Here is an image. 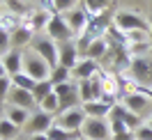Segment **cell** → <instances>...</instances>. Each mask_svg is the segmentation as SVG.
<instances>
[{
    "instance_id": "6da1fadb",
    "label": "cell",
    "mask_w": 152,
    "mask_h": 140,
    "mask_svg": "<svg viewBox=\"0 0 152 140\" xmlns=\"http://www.w3.org/2000/svg\"><path fill=\"white\" fill-rule=\"evenodd\" d=\"M23 71H26L30 78H35L37 83H42V81H51L53 67L48 65L44 57H39L35 51L26 48V55H23Z\"/></svg>"
},
{
    "instance_id": "7a4b0ae2",
    "label": "cell",
    "mask_w": 152,
    "mask_h": 140,
    "mask_svg": "<svg viewBox=\"0 0 152 140\" xmlns=\"http://www.w3.org/2000/svg\"><path fill=\"white\" fill-rule=\"evenodd\" d=\"M30 51H35L39 57H44V60H46V62L53 67V69L60 65V60H58V41H53V39L48 37L46 32L35 35L32 44H30Z\"/></svg>"
},
{
    "instance_id": "3957f363",
    "label": "cell",
    "mask_w": 152,
    "mask_h": 140,
    "mask_svg": "<svg viewBox=\"0 0 152 140\" xmlns=\"http://www.w3.org/2000/svg\"><path fill=\"white\" fill-rule=\"evenodd\" d=\"M113 25L118 30H122V32H134V30H148V32H150V21L143 19L138 12L120 9L113 16Z\"/></svg>"
},
{
    "instance_id": "277c9868",
    "label": "cell",
    "mask_w": 152,
    "mask_h": 140,
    "mask_svg": "<svg viewBox=\"0 0 152 140\" xmlns=\"http://www.w3.org/2000/svg\"><path fill=\"white\" fill-rule=\"evenodd\" d=\"M102 90H104V101L115 106V103L122 101V83H120V76L115 74L113 69L104 71L102 69Z\"/></svg>"
},
{
    "instance_id": "5b68a950",
    "label": "cell",
    "mask_w": 152,
    "mask_h": 140,
    "mask_svg": "<svg viewBox=\"0 0 152 140\" xmlns=\"http://www.w3.org/2000/svg\"><path fill=\"white\" fill-rule=\"evenodd\" d=\"M78 99L81 103L90 101H102L104 99V90H102V71L88 81H78Z\"/></svg>"
},
{
    "instance_id": "8992f818",
    "label": "cell",
    "mask_w": 152,
    "mask_h": 140,
    "mask_svg": "<svg viewBox=\"0 0 152 140\" xmlns=\"http://www.w3.org/2000/svg\"><path fill=\"white\" fill-rule=\"evenodd\" d=\"M81 136H83V140H111L113 138L108 120H92V117L86 120L83 129H81Z\"/></svg>"
},
{
    "instance_id": "52a82bcc",
    "label": "cell",
    "mask_w": 152,
    "mask_h": 140,
    "mask_svg": "<svg viewBox=\"0 0 152 140\" xmlns=\"http://www.w3.org/2000/svg\"><path fill=\"white\" fill-rule=\"evenodd\" d=\"M51 16L53 14H48V12L44 9H30L26 16H21V28L30 30L32 35H42V32H46V25L48 21H51Z\"/></svg>"
},
{
    "instance_id": "ba28073f",
    "label": "cell",
    "mask_w": 152,
    "mask_h": 140,
    "mask_svg": "<svg viewBox=\"0 0 152 140\" xmlns=\"http://www.w3.org/2000/svg\"><path fill=\"white\" fill-rule=\"evenodd\" d=\"M86 112H83V108L78 106V108H72V110H65L60 112V115H56V122L62 126V129L67 131H74V133H81V129H83V124H86Z\"/></svg>"
},
{
    "instance_id": "9c48e42d",
    "label": "cell",
    "mask_w": 152,
    "mask_h": 140,
    "mask_svg": "<svg viewBox=\"0 0 152 140\" xmlns=\"http://www.w3.org/2000/svg\"><path fill=\"white\" fill-rule=\"evenodd\" d=\"M46 35L53 39V41H58V44L74 39V32L69 30V25H67V21H65L62 14H53V16H51V21H48V25H46Z\"/></svg>"
},
{
    "instance_id": "30bf717a",
    "label": "cell",
    "mask_w": 152,
    "mask_h": 140,
    "mask_svg": "<svg viewBox=\"0 0 152 140\" xmlns=\"http://www.w3.org/2000/svg\"><path fill=\"white\" fill-rule=\"evenodd\" d=\"M56 124V115H51V112H44V110H35L32 112V117L30 122L26 124V133L28 136H37V133H46L51 126Z\"/></svg>"
},
{
    "instance_id": "8fae6325",
    "label": "cell",
    "mask_w": 152,
    "mask_h": 140,
    "mask_svg": "<svg viewBox=\"0 0 152 140\" xmlns=\"http://www.w3.org/2000/svg\"><path fill=\"white\" fill-rule=\"evenodd\" d=\"M67 21V25H69V30L74 32V39H78L83 32H86L88 28V21H90V14L86 12V7L81 5V7H76V9L67 12V14H62Z\"/></svg>"
},
{
    "instance_id": "7c38bea8",
    "label": "cell",
    "mask_w": 152,
    "mask_h": 140,
    "mask_svg": "<svg viewBox=\"0 0 152 140\" xmlns=\"http://www.w3.org/2000/svg\"><path fill=\"white\" fill-rule=\"evenodd\" d=\"M58 60H60V67H67V69H74V67L78 65L81 51H78L76 39H69V41L58 44Z\"/></svg>"
},
{
    "instance_id": "4fadbf2b",
    "label": "cell",
    "mask_w": 152,
    "mask_h": 140,
    "mask_svg": "<svg viewBox=\"0 0 152 140\" xmlns=\"http://www.w3.org/2000/svg\"><path fill=\"white\" fill-rule=\"evenodd\" d=\"M129 74L138 81L141 85L150 87L148 83H152V57H134L132 60V67H129Z\"/></svg>"
},
{
    "instance_id": "5bb4252c",
    "label": "cell",
    "mask_w": 152,
    "mask_h": 140,
    "mask_svg": "<svg viewBox=\"0 0 152 140\" xmlns=\"http://www.w3.org/2000/svg\"><path fill=\"white\" fill-rule=\"evenodd\" d=\"M7 106H16V108H23V110H30V112L39 110V106H37V101H35L32 92L19 90V87H12L10 96H7Z\"/></svg>"
},
{
    "instance_id": "9a60e30c",
    "label": "cell",
    "mask_w": 152,
    "mask_h": 140,
    "mask_svg": "<svg viewBox=\"0 0 152 140\" xmlns=\"http://www.w3.org/2000/svg\"><path fill=\"white\" fill-rule=\"evenodd\" d=\"M102 71V67H99V62H95V60H90V57H81L78 60V65L72 69V81H88V78H92V76H97Z\"/></svg>"
},
{
    "instance_id": "2e32d148",
    "label": "cell",
    "mask_w": 152,
    "mask_h": 140,
    "mask_svg": "<svg viewBox=\"0 0 152 140\" xmlns=\"http://www.w3.org/2000/svg\"><path fill=\"white\" fill-rule=\"evenodd\" d=\"M111 117H118V120H122L132 131H136L138 126H143V124H145V122L141 120V115H136V112H132L129 108H124L122 103H115V106H113V110H111ZM111 117H108V120H111Z\"/></svg>"
},
{
    "instance_id": "e0dca14e",
    "label": "cell",
    "mask_w": 152,
    "mask_h": 140,
    "mask_svg": "<svg viewBox=\"0 0 152 140\" xmlns=\"http://www.w3.org/2000/svg\"><path fill=\"white\" fill-rule=\"evenodd\" d=\"M81 108L86 112V117H92V120H108V117H111V110H113V106L106 103L104 99H102V101L81 103Z\"/></svg>"
},
{
    "instance_id": "ac0fdd59",
    "label": "cell",
    "mask_w": 152,
    "mask_h": 140,
    "mask_svg": "<svg viewBox=\"0 0 152 140\" xmlns=\"http://www.w3.org/2000/svg\"><path fill=\"white\" fill-rule=\"evenodd\" d=\"M23 55H26V51H16V48H12L7 55H2L0 60H2V65H5V71H7V76H16L23 71Z\"/></svg>"
},
{
    "instance_id": "d6986e66",
    "label": "cell",
    "mask_w": 152,
    "mask_h": 140,
    "mask_svg": "<svg viewBox=\"0 0 152 140\" xmlns=\"http://www.w3.org/2000/svg\"><path fill=\"white\" fill-rule=\"evenodd\" d=\"M120 103L124 108H129L132 112H136V115H143L150 108V96L148 94H129V96H122Z\"/></svg>"
},
{
    "instance_id": "ffe728a7",
    "label": "cell",
    "mask_w": 152,
    "mask_h": 140,
    "mask_svg": "<svg viewBox=\"0 0 152 140\" xmlns=\"http://www.w3.org/2000/svg\"><path fill=\"white\" fill-rule=\"evenodd\" d=\"M5 117H7L10 122H14V124L23 131V129H26V124L30 122V117H32V112H30V110H23V108H16V106H7V103H5Z\"/></svg>"
},
{
    "instance_id": "44dd1931",
    "label": "cell",
    "mask_w": 152,
    "mask_h": 140,
    "mask_svg": "<svg viewBox=\"0 0 152 140\" xmlns=\"http://www.w3.org/2000/svg\"><path fill=\"white\" fill-rule=\"evenodd\" d=\"M111 53V44H108V39H95L90 46H88L86 55L83 57H90V60H95V62H99V60H104L106 55Z\"/></svg>"
},
{
    "instance_id": "7402d4cb",
    "label": "cell",
    "mask_w": 152,
    "mask_h": 140,
    "mask_svg": "<svg viewBox=\"0 0 152 140\" xmlns=\"http://www.w3.org/2000/svg\"><path fill=\"white\" fill-rule=\"evenodd\" d=\"M19 28H21V16H16V14H12V12H7V9L0 12V30H2V32L14 35Z\"/></svg>"
},
{
    "instance_id": "603a6c76",
    "label": "cell",
    "mask_w": 152,
    "mask_h": 140,
    "mask_svg": "<svg viewBox=\"0 0 152 140\" xmlns=\"http://www.w3.org/2000/svg\"><path fill=\"white\" fill-rule=\"evenodd\" d=\"M46 136H48L51 140H78V138H83L81 133H74V131L62 129V126H60L58 122H56V124H53V126L46 131Z\"/></svg>"
},
{
    "instance_id": "cb8c5ba5",
    "label": "cell",
    "mask_w": 152,
    "mask_h": 140,
    "mask_svg": "<svg viewBox=\"0 0 152 140\" xmlns=\"http://www.w3.org/2000/svg\"><path fill=\"white\" fill-rule=\"evenodd\" d=\"M19 133H21V129L14 124V122H10L5 115L0 117V140H16Z\"/></svg>"
},
{
    "instance_id": "d4e9b609",
    "label": "cell",
    "mask_w": 152,
    "mask_h": 140,
    "mask_svg": "<svg viewBox=\"0 0 152 140\" xmlns=\"http://www.w3.org/2000/svg\"><path fill=\"white\" fill-rule=\"evenodd\" d=\"M12 85H14V87H19V90H28V92H32V90H35V85H37V81H35V78H30L26 71H21V74L12 76Z\"/></svg>"
},
{
    "instance_id": "484cf974",
    "label": "cell",
    "mask_w": 152,
    "mask_h": 140,
    "mask_svg": "<svg viewBox=\"0 0 152 140\" xmlns=\"http://www.w3.org/2000/svg\"><path fill=\"white\" fill-rule=\"evenodd\" d=\"M2 9L12 12V14H16V16H26L30 12L26 0H2Z\"/></svg>"
},
{
    "instance_id": "4316f807",
    "label": "cell",
    "mask_w": 152,
    "mask_h": 140,
    "mask_svg": "<svg viewBox=\"0 0 152 140\" xmlns=\"http://www.w3.org/2000/svg\"><path fill=\"white\" fill-rule=\"evenodd\" d=\"M81 2H83V7L90 16H102L108 7V0H81Z\"/></svg>"
},
{
    "instance_id": "83f0119b",
    "label": "cell",
    "mask_w": 152,
    "mask_h": 140,
    "mask_svg": "<svg viewBox=\"0 0 152 140\" xmlns=\"http://www.w3.org/2000/svg\"><path fill=\"white\" fill-rule=\"evenodd\" d=\"M48 94H53V83H51V81H42V83H37V85H35V90H32V96H35L37 106L46 99Z\"/></svg>"
},
{
    "instance_id": "f1b7e54d",
    "label": "cell",
    "mask_w": 152,
    "mask_h": 140,
    "mask_svg": "<svg viewBox=\"0 0 152 140\" xmlns=\"http://www.w3.org/2000/svg\"><path fill=\"white\" fill-rule=\"evenodd\" d=\"M39 110H44V112H51V115H58L60 112V99H58V94H48L44 101L39 103Z\"/></svg>"
},
{
    "instance_id": "f546056e",
    "label": "cell",
    "mask_w": 152,
    "mask_h": 140,
    "mask_svg": "<svg viewBox=\"0 0 152 140\" xmlns=\"http://www.w3.org/2000/svg\"><path fill=\"white\" fill-rule=\"evenodd\" d=\"M69 81H72V69L58 65L56 69H53V74H51V83L60 85V83H69Z\"/></svg>"
},
{
    "instance_id": "4dcf8cb0",
    "label": "cell",
    "mask_w": 152,
    "mask_h": 140,
    "mask_svg": "<svg viewBox=\"0 0 152 140\" xmlns=\"http://www.w3.org/2000/svg\"><path fill=\"white\" fill-rule=\"evenodd\" d=\"M124 35H127V46L150 41V32H148V30H134V32H124Z\"/></svg>"
},
{
    "instance_id": "1f68e13d",
    "label": "cell",
    "mask_w": 152,
    "mask_h": 140,
    "mask_svg": "<svg viewBox=\"0 0 152 140\" xmlns=\"http://www.w3.org/2000/svg\"><path fill=\"white\" fill-rule=\"evenodd\" d=\"M108 124H111V133H113V136H122V133H129V131H132L122 120H118V117H111Z\"/></svg>"
},
{
    "instance_id": "d6a6232c",
    "label": "cell",
    "mask_w": 152,
    "mask_h": 140,
    "mask_svg": "<svg viewBox=\"0 0 152 140\" xmlns=\"http://www.w3.org/2000/svg\"><path fill=\"white\" fill-rule=\"evenodd\" d=\"M12 78L10 76H5V78H0V103H7V96L12 92Z\"/></svg>"
},
{
    "instance_id": "836d02e7",
    "label": "cell",
    "mask_w": 152,
    "mask_h": 140,
    "mask_svg": "<svg viewBox=\"0 0 152 140\" xmlns=\"http://www.w3.org/2000/svg\"><path fill=\"white\" fill-rule=\"evenodd\" d=\"M76 0H56V14H67V12L76 9Z\"/></svg>"
},
{
    "instance_id": "e575fe53",
    "label": "cell",
    "mask_w": 152,
    "mask_h": 140,
    "mask_svg": "<svg viewBox=\"0 0 152 140\" xmlns=\"http://www.w3.org/2000/svg\"><path fill=\"white\" fill-rule=\"evenodd\" d=\"M134 136H136V140H152V129L148 124H143V126H138L134 131Z\"/></svg>"
},
{
    "instance_id": "d590c367",
    "label": "cell",
    "mask_w": 152,
    "mask_h": 140,
    "mask_svg": "<svg viewBox=\"0 0 152 140\" xmlns=\"http://www.w3.org/2000/svg\"><path fill=\"white\" fill-rule=\"evenodd\" d=\"M39 9L48 12V14H56V0H39Z\"/></svg>"
},
{
    "instance_id": "8d00e7d4",
    "label": "cell",
    "mask_w": 152,
    "mask_h": 140,
    "mask_svg": "<svg viewBox=\"0 0 152 140\" xmlns=\"http://www.w3.org/2000/svg\"><path fill=\"white\" fill-rule=\"evenodd\" d=\"M111 140H136V136H134V131H129V133H122V136H113Z\"/></svg>"
},
{
    "instance_id": "74e56055",
    "label": "cell",
    "mask_w": 152,
    "mask_h": 140,
    "mask_svg": "<svg viewBox=\"0 0 152 140\" xmlns=\"http://www.w3.org/2000/svg\"><path fill=\"white\" fill-rule=\"evenodd\" d=\"M30 140H51L46 133H37V136H30Z\"/></svg>"
},
{
    "instance_id": "f35d334b",
    "label": "cell",
    "mask_w": 152,
    "mask_h": 140,
    "mask_svg": "<svg viewBox=\"0 0 152 140\" xmlns=\"http://www.w3.org/2000/svg\"><path fill=\"white\" fill-rule=\"evenodd\" d=\"M7 76V71H5V65H2V60H0V78H5Z\"/></svg>"
},
{
    "instance_id": "ab89813d",
    "label": "cell",
    "mask_w": 152,
    "mask_h": 140,
    "mask_svg": "<svg viewBox=\"0 0 152 140\" xmlns=\"http://www.w3.org/2000/svg\"><path fill=\"white\" fill-rule=\"evenodd\" d=\"M5 115V103H0V117Z\"/></svg>"
},
{
    "instance_id": "60d3db41",
    "label": "cell",
    "mask_w": 152,
    "mask_h": 140,
    "mask_svg": "<svg viewBox=\"0 0 152 140\" xmlns=\"http://www.w3.org/2000/svg\"><path fill=\"white\" fill-rule=\"evenodd\" d=\"M148 96H150V101H152V85L148 87Z\"/></svg>"
},
{
    "instance_id": "b9f144b4",
    "label": "cell",
    "mask_w": 152,
    "mask_h": 140,
    "mask_svg": "<svg viewBox=\"0 0 152 140\" xmlns=\"http://www.w3.org/2000/svg\"><path fill=\"white\" fill-rule=\"evenodd\" d=\"M145 124H148V126H150V129H152V117H150V120H148V122H145Z\"/></svg>"
},
{
    "instance_id": "7bdbcfd3",
    "label": "cell",
    "mask_w": 152,
    "mask_h": 140,
    "mask_svg": "<svg viewBox=\"0 0 152 140\" xmlns=\"http://www.w3.org/2000/svg\"><path fill=\"white\" fill-rule=\"evenodd\" d=\"M150 32H152V16H150Z\"/></svg>"
},
{
    "instance_id": "ee69618b",
    "label": "cell",
    "mask_w": 152,
    "mask_h": 140,
    "mask_svg": "<svg viewBox=\"0 0 152 140\" xmlns=\"http://www.w3.org/2000/svg\"><path fill=\"white\" fill-rule=\"evenodd\" d=\"M0 7H2V0H0Z\"/></svg>"
},
{
    "instance_id": "f6af8a7d",
    "label": "cell",
    "mask_w": 152,
    "mask_h": 140,
    "mask_svg": "<svg viewBox=\"0 0 152 140\" xmlns=\"http://www.w3.org/2000/svg\"><path fill=\"white\" fill-rule=\"evenodd\" d=\"M78 140H83V138H78Z\"/></svg>"
}]
</instances>
